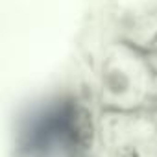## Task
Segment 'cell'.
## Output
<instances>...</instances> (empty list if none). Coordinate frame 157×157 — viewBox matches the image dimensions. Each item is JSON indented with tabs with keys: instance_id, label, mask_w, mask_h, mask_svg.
<instances>
[{
	"instance_id": "6da1fadb",
	"label": "cell",
	"mask_w": 157,
	"mask_h": 157,
	"mask_svg": "<svg viewBox=\"0 0 157 157\" xmlns=\"http://www.w3.org/2000/svg\"><path fill=\"white\" fill-rule=\"evenodd\" d=\"M68 133H70V139L80 148H91L94 139V124L87 109L80 107L72 113L68 120Z\"/></svg>"
},
{
	"instance_id": "7a4b0ae2",
	"label": "cell",
	"mask_w": 157,
	"mask_h": 157,
	"mask_svg": "<svg viewBox=\"0 0 157 157\" xmlns=\"http://www.w3.org/2000/svg\"><path fill=\"white\" fill-rule=\"evenodd\" d=\"M118 157H140V155H139V151H137L135 148H131V146H122L120 151H118Z\"/></svg>"
}]
</instances>
